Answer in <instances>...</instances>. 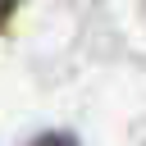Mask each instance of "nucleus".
Listing matches in <instances>:
<instances>
[{
  "label": "nucleus",
  "instance_id": "f257e3e1",
  "mask_svg": "<svg viewBox=\"0 0 146 146\" xmlns=\"http://www.w3.org/2000/svg\"><path fill=\"white\" fill-rule=\"evenodd\" d=\"M32 146H78V141H73V137H64V132H41Z\"/></svg>",
  "mask_w": 146,
  "mask_h": 146
},
{
  "label": "nucleus",
  "instance_id": "f03ea898",
  "mask_svg": "<svg viewBox=\"0 0 146 146\" xmlns=\"http://www.w3.org/2000/svg\"><path fill=\"white\" fill-rule=\"evenodd\" d=\"M14 9H18V0H0V27L14 18Z\"/></svg>",
  "mask_w": 146,
  "mask_h": 146
}]
</instances>
